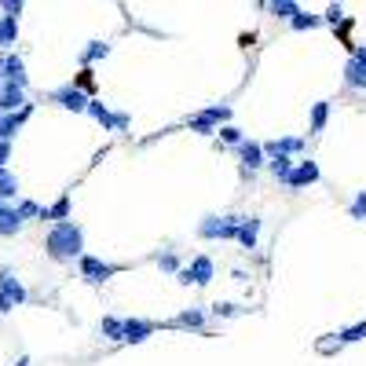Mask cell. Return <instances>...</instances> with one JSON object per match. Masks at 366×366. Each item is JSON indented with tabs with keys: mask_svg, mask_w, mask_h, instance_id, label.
I'll return each instance as SVG.
<instances>
[{
	"mask_svg": "<svg viewBox=\"0 0 366 366\" xmlns=\"http://www.w3.org/2000/svg\"><path fill=\"white\" fill-rule=\"evenodd\" d=\"M15 366H30V359H19V363H15Z\"/></svg>",
	"mask_w": 366,
	"mask_h": 366,
	"instance_id": "cell-40",
	"label": "cell"
},
{
	"mask_svg": "<svg viewBox=\"0 0 366 366\" xmlns=\"http://www.w3.org/2000/svg\"><path fill=\"white\" fill-rule=\"evenodd\" d=\"M51 103H59L62 110H73V114H81L88 110V96H85V88H77V85H62L59 92H51Z\"/></svg>",
	"mask_w": 366,
	"mask_h": 366,
	"instance_id": "cell-4",
	"label": "cell"
},
{
	"mask_svg": "<svg viewBox=\"0 0 366 366\" xmlns=\"http://www.w3.org/2000/svg\"><path fill=\"white\" fill-rule=\"evenodd\" d=\"M268 11H271L274 19H290V22H293V19H297L304 8H300L297 0H271V4H268Z\"/></svg>",
	"mask_w": 366,
	"mask_h": 366,
	"instance_id": "cell-18",
	"label": "cell"
},
{
	"mask_svg": "<svg viewBox=\"0 0 366 366\" xmlns=\"http://www.w3.org/2000/svg\"><path fill=\"white\" fill-rule=\"evenodd\" d=\"M220 143H227V147H242V143H245V136H242V128L224 125V128H220Z\"/></svg>",
	"mask_w": 366,
	"mask_h": 366,
	"instance_id": "cell-30",
	"label": "cell"
},
{
	"mask_svg": "<svg viewBox=\"0 0 366 366\" xmlns=\"http://www.w3.org/2000/svg\"><path fill=\"white\" fill-rule=\"evenodd\" d=\"M107 55H110V44H107V41H92V44L81 51V67L88 70L92 62H99V59H107Z\"/></svg>",
	"mask_w": 366,
	"mask_h": 366,
	"instance_id": "cell-22",
	"label": "cell"
},
{
	"mask_svg": "<svg viewBox=\"0 0 366 366\" xmlns=\"http://www.w3.org/2000/svg\"><path fill=\"white\" fill-rule=\"evenodd\" d=\"M4 85H19L26 88V67H22V59L11 51V55H4Z\"/></svg>",
	"mask_w": 366,
	"mask_h": 366,
	"instance_id": "cell-13",
	"label": "cell"
},
{
	"mask_svg": "<svg viewBox=\"0 0 366 366\" xmlns=\"http://www.w3.org/2000/svg\"><path fill=\"white\" fill-rule=\"evenodd\" d=\"M268 168H271V176L279 180V183H286V180L293 176L297 162H293V158H286V154H279V158H271V162H268Z\"/></svg>",
	"mask_w": 366,
	"mask_h": 366,
	"instance_id": "cell-19",
	"label": "cell"
},
{
	"mask_svg": "<svg viewBox=\"0 0 366 366\" xmlns=\"http://www.w3.org/2000/svg\"><path fill=\"white\" fill-rule=\"evenodd\" d=\"M319 22H322V15H311V11H300V15H297L290 26H293L297 33H304V30H315Z\"/></svg>",
	"mask_w": 366,
	"mask_h": 366,
	"instance_id": "cell-29",
	"label": "cell"
},
{
	"mask_svg": "<svg viewBox=\"0 0 366 366\" xmlns=\"http://www.w3.org/2000/svg\"><path fill=\"white\" fill-rule=\"evenodd\" d=\"M319 162H297V168H293V176L286 180V187H293V191H300V187H311V183H319Z\"/></svg>",
	"mask_w": 366,
	"mask_h": 366,
	"instance_id": "cell-6",
	"label": "cell"
},
{
	"mask_svg": "<svg viewBox=\"0 0 366 366\" xmlns=\"http://www.w3.org/2000/svg\"><path fill=\"white\" fill-rule=\"evenodd\" d=\"M41 220H55V224H67V220H70V198H67V194H62L55 205L41 209Z\"/></svg>",
	"mask_w": 366,
	"mask_h": 366,
	"instance_id": "cell-20",
	"label": "cell"
},
{
	"mask_svg": "<svg viewBox=\"0 0 366 366\" xmlns=\"http://www.w3.org/2000/svg\"><path fill=\"white\" fill-rule=\"evenodd\" d=\"M22 107H30V103H26V88H19V85L0 88V114H19Z\"/></svg>",
	"mask_w": 366,
	"mask_h": 366,
	"instance_id": "cell-8",
	"label": "cell"
},
{
	"mask_svg": "<svg viewBox=\"0 0 366 366\" xmlns=\"http://www.w3.org/2000/svg\"><path fill=\"white\" fill-rule=\"evenodd\" d=\"M158 330L150 319H125V341L128 345H139V341H147V337Z\"/></svg>",
	"mask_w": 366,
	"mask_h": 366,
	"instance_id": "cell-12",
	"label": "cell"
},
{
	"mask_svg": "<svg viewBox=\"0 0 366 366\" xmlns=\"http://www.w3.org/2000/svg\"><path fill=\"white\" fill-rule=\"evenodd\" d=\"M8 158H11V143H0V168H8Z\"/></svg>",
	"mask_w": 366,
	"mask_h": 366,
	"instance_id": "cell-38",
	"label": "cell"
},
{
	"mask_svg": "<svg viewBox=\"0 0 366 366\" xmlns=\"http://www.w3.org/2000/svg\"><path fill=\"white\" fill-rule=\"evenodd\" d=\"M345 19V11H341V4H330V8H326V15H322V22H330V26H337V22H341Z\"/></svg>",
	"mask_w": 366,
	"mask_h": 366,
	"instance_id": "cell-33",
	"label": "cell"
},
{
	"mask_svg": "<svg viewBox=\"0 0 366 366\" xmlns=\"http://www.w3.org/2000/svg\"><path fill=\"white\" fill-rule=\"evenodd\" d=\"M351 59H356L359 67L366 70V44H356V51H351Z\"/></svg>",
	"mask_w": 366,
	"mask_h": 366,
	"instance_id": "cell-37",
	"label": "cell"
},
{
	"mask_svg": "<svg viewBox=\"0 0 366 366\" xmlns=\"http://www.w3.org/2000/svg\"><path fill=\"white\" fill-rule=\"evenodd\" d=\"M187 128H191V132H198V136H220V128L209 121V117H202V114H191L187 117Z\"/></svg>",
	"mask_w": 366,
	"mask_h": 366,
	"instance_id": "cell-25",
	"label": "cell"
},
{
	"mask_svg": "<svg viewBox=\"0 0 366 366\" xmlns=\"http://www.w3.org/2000/svg\"><path fill=\"white\" fill-rule=\"evenodd\" d=\"M176 326H183V330H202L205 326V311L202 308H187L176 315Z\"/></svg>",
	"mask_w": 366,
	"mask_h": 366,
	"instance_id": "cell-24",
	"label": "cell"
},
{
	"mask_svg": "<svg viewBox=\"0 0 366 366\" xmlns=\"http://www.w3.org/2000/svg\"><path fill=\"white\" fill-rule=\"evenodd\" d=\"M345 88H351V92H366V70L359 67L356 59H348V62H345Z\"/></svg>",
	"mask_w": 366,
	"mask_h": 366,
	"instance_id": "cell-15",
	"label": "cell"
},
{
	"mask_svg": "<svg viewBox=\"0 0 366 366\" xmlns=\"http://www.w3.org/2000/svg\"><path fill=\"white\" fill-rule=\"evenodd\" d=\"M99 337L107 341H125V319H99Z\"/></svg>",
	"mask_w": 366,
	"mask_h": 366,
	"instance_id": "cell-21",
	"label": "cell"
},
{
	"mask_svg": "<svg viewBox=\"0 0 366 366\" xmlns=\"http://www.w3.org/2000/svg\"><path fill=\"white\" fill-rule=\"evenodd\" d=\"M242 220L245 216H205L202 224H198V234L202 238H220V242H238V231H242Z\"/></svg>",
	"mask_w": 366,
	"mask_h": 366,
	"instance_id": "cell-2",
	"label": "cell"
},
{
	"mask_svg": "<svg viewBox=\"0 0 366 366\" xmlns=\"http://www.w3.org/2000/svg\"><path fill=\"white\" fill-rule=\"evenodd\" d=\"M366 337V319L363 322H356V326H348V330H341L337 333V345H356V341H363Z\"/></svg>",
	"mask_w": 366,
	"mask_h": 366,
	"instance_id": "cell-28",
	"label": "cell"
},
{
	"mask_svg": "<svg viewBox=\"0 0 366 366\" xmlns=\"http://www.w3.org/2000/svg\"><path fill=\"white\" fill-rule=\"evenodd\" d=\"M11 308H15V304H11V297H4V293H0V315H8Z\"/></svg>",
	"mask_w": 366,
	"mask_h": 366,
	"instance_id": "cell-39",
	"label": "cell"
},
{
	"mask_svg": "<svg viewBox=\"0 0 366 366\" xmlns=\"http://www.w3.org/2000/svg\"><path fill=\"white\" fill-rule=\"evenodd\" d=\"M234 311H238V308H234V304H213V315H220V319H227V315H234Z\"/></svg>",
	"mask_w": 366,
	"mask_h": 366,
	"instance_id": "cell-36",
	"label": "cell"
},
{
	"mask_svg": "<svg viewBox=\"0 0 366 366\" xmlns=\"http://www.w3.org/2000/svg\"><path fill=\"white\" fill-rule=\"evenodd\" d=\"M0 11H4L8 19H19V11H22V4L19 0H4V4H0Z\"/></svg>",
	"mask_w": 366,
	"mask_h": 366,
	"instance_id": "cell-34",
	"label": "cell"
},
{
	"mask_svg": "<svg viewBox=\"0 0 366 366\" xmlns=\"http://www.w3.org/2000/svg\"><path fill=\"white\" fill-rule=\"evenodd\" d=\"M22 224H26V220H22V213H19L15 205H4V209H0V234H15Z\"/></svg>",
	"mask_w": 366,
	"mask_h": 366,
	"instance_id": "cell-17",
	"label": "cell"
},
{
	"mask_svg": "<svg viewBox=\"0 0 366 366\" xmlns=\"http://www.w3.org/2000/svg\"><path fill=\"white\" fill-rule=\"evenodd\" d=\"M19 41V19H8V15H0V48L11 55V48H15Z\"/></svg>",
	"mask_w": 366,
	"mask_h": 366,
	"instance_id": "cell-16",
	"label": "cell"
},
{
	"mask_svg": "<svg viewBox=\"0 0 366 366\" xmlns=\"http://www.w3.org/2000/svg\"><path fill=\"white\" fill-rule=\"evenodd\" d=\"M0 209H4V202H0Z\"/></svg>",
	"mask_w": 366,
	"mask_h": 366,
	"instance_id": "cell-41",
	"label": "cell"
},
{
	"mask_svg": "<svg viewBox=\"0 0 366 366\" xmlns=\"http://www.w3.org/2000/svg\"><path fill=\"white\" fill-rule=\"evenodd\" d=\"M44 250H48L51 260H81L85 256L81 224H73V220H67V224H51L48 238H44Z\"/></svg>",
	"mask_w": 366,
	"mask_h": 366,
	"instance_id": "cell-1",
	"label": "cell"
},
{
	"mask_svg": "<svg viewBox=\"0 0 366 366\" xmlns=\"http://www.w3.org/2000/svg\"><path fill=\"white\" fill-rule=\"evenodd\" d=\"M348 216H351V220H366V191H359L356 198H351V205H348Z\"/></svg>",
	"mask_w": 366,
	"mask_h": 366,
	"instance_id": "cell-32",
	"label": "cell"
},
{
	"mask_svg": "<svg viewBox=\"0 0 366 366\" xmlns=\"http://www.w3.org/2000/svg\"><path fill=\"white\" fill-rule=\"evenodd\" d=\"M300 150H304V139H300V136H282V139L264 143V154H268V158H279V154L293 158V154H300Z\"/></svg>",
	"mask_w": 366,
	"mask_h": 366,
	"instance_id": "cell-9",
	"label": "cell"
},
{
	"mask_svg": "<svg viewBox=\"0 0 366 366\" xmlns=\"http://www.w3.org/2000/svg\"><path fill=\"white\" fill-rule=\"evenodd\" d=\"M33 114V107H22L19 114H4V121H0V143H11L15 139V132L26 125V117Z\"/></svg>",
	"mask_w": 366,
	"mask_h": 366,
	"instance_id": "cell-10",
	"label": "cell"
},
{
	"mask_svg": "<svg viewBox=\"0 0 366 366\" xmlns=\"http://www.w3.org/2000/svg\"><path fill=\"white\" fill-rule=\"evenodd\" d=\"M19 213H22V220H30V216H41V209H37L33 202H22V205H15Z\"/></svg>",
	"mask_w": 366,
	"mask_h": 366,
	"instance_id": "cell-35",
	"label": "cell"
},
{
	"mask_svg": "<svg viewBox=\"0 0 366 366\" xmlns=\"http://www.w3.org/2000/svg\"><path fill=\"white\" fill-rule=\"evenodd\" d=\"M77 268H81V279H88V282H107L110 274L121 271L117 264H103L99 256H81V260H77Z\"/></svg>",
	"mask_w": 366,
	"mask_h": 366,
	"instance_id": "cell-5",
	"label": "cell"
},
{
	"mask_svg": "<svg viewBox=\"0 0 366 366\" xmlns=\"http://www.w3.org/2000/svg\"><path fill=\"white\" fill-rule=\"evenodd\" d=\"M176 282L180 286H209V282H213V260H209V256H194L191 264L176 274Z\"/></svg>",
	"mask_w": 366,
	"mask_h": 366,
	"instance_id": "cell-3",
	"label": "cell"
},
{
	"mask_svg": "<svg viewBox=\"0 0 366 366\" xmlns=\"http://www.w3.org/2000/svg\"><path fill=\"white\" fill-rule=\"evenodd\" d=\"M15 194H19L15 173H11V168H0V202H4V198H15Z\"/></svg>",
	"mask_w": 366,
	"mask_h": 366,
	"instance_id": "cell-27",
	"label": "cell"
},
{
	"mask_svg": "<svg viewBox=\"0 0 366 366\" xmlns=\"http://www.w3.org/2000/svg\"><path fill=\"white\" fill-rule=\"evenodd\" d=\"M238 154H242V173H256L260 165H268L264 158V143H256V139H245L242 147H238Z\"/></svg>",
	"mask_w": 366,
	"mask_h": 366,
	"instance_id": "cell-7",
	"label": "cell"
},
{
	"mask_svg": "<svg viewBox=\"0 0 366 366\" xmlns=\"http://www.w3.org/2000/svg\"><path fill=\"white\" fill-rule=\"evenodd\" d=\"M202 117H209L216 128H224V125H231V107H227V103H220V107H205Z\"/></svg>",
	"mask_w": 366,
	"mask_h": 366,
	"instance_id": "cell-26",
	"label": "cell"
},
{
	"mask_svg": "<svg viewBox=\"0 0 366 366\" xmlns=\"http://www.w3.org/2000/svg\"><path fill=\"white\" fill-rule=\"evenodd\" d=\"M326 121H330V103H315L311 107V125H308V136H319Z\"/></svg>",
	"mask_w": 366,
	"mask_h": 366,
	"instance_id": "cell-23",
	"label": "cell"
},
{
	"mask_svg": "<svg viewBox=\"0 0 366 366\" xmlns=\"http://www.w3.org/2000/svg\"><path fill=\"white\" fill-rule=\"evenodd\" d=\"M256 238H260V220L256 216H245L242 220V231H238V245H242V250H256Z\"/></svg>",
	"mask_w": 366,
	"mask_h": 366,
	"instance_id": "cell-14",
	"label": "cell"
},
{
	"mask_svg": "<svg viewBox=\"0 0 366 366\" xmlns=\"http://www.w3.org/2000/svg\"><path fill=\"white\" fill-rule=\"evenodd\" d=\"M0 293L11 297V304H26V286H22L8 268H0Z\"/></svg>",
	"mask_w": 366,
	"mask_h": 366,
	"instance_id": "cell-11",
	"label": "cell"
},
{
	"mask_svg": "<svg viewBox=\"0 0 366 366\" xmlns=\"http://www.w3.org/2000/svg\"><path fill=\"white\" fill-rule=\"evenodd\" d=\"M158 268H162V271H168V274H180V271H183V268H180V256H176L173 250L158 253Z\"/></svg>",
	"mask_w": 366,
	"mask_h": 366,
	"instance_id": "cell-31",
	"label": "cell"
}]
</instances>
